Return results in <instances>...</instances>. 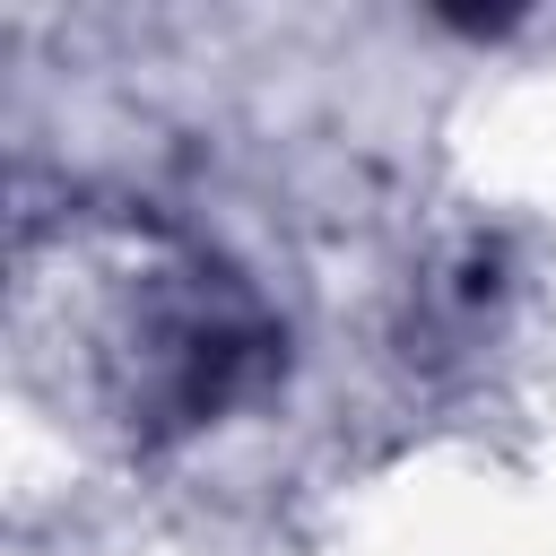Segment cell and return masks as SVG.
Listing matches in <instances>:
<instances>
[{
	"instance_id": "cell-1",
	"label": "cell",
	"mask_w": 556,
	"mask_h": 556,
	"mask_svg": "<svg viewBox=\"0 0 556 556\" xmlns=\"http://www.w3.org/2000/svg\"><path fill=\"white\" fill-rule=\"evenodd\" d=\"M443 17H452L460 35H504V26H513V9H443Z\"/></svg>"
}]
</instances>
